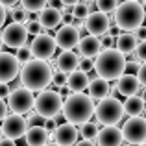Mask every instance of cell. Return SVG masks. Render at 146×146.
Masks as SVG:
<instances>
[{"mask_svg": "<svg viewBox=\"0 0 146 146\" xmlns=\"http://www.w3.org/2000/svg\"><path fill=\"white\" fill-rule=\"evenodd\" d=\"M54 80V70L50 67L48 61H41V59H32L30 63L22 65L21 70V85L24 89L32 91V93H41L46 91L48 85Z\"/></svg>", "mask_w": 146, "mask_h": 146, "instance_id": "1", "label": "cell"}, {"mask_svg": "<svg viewBox=\"0 0 146 146\" xmlns=\"http://www.w3.org/2000/svg\"><path fill=\"white\" fill-rule=\"evenodd\" d=\"M96 113V104L94 100L85 93H72L65 98L63 104V117L67 122L76 126H82L91 120V117Z\"/></svg>", "mask_w": 146, "mask_h": 146, "instance_id": "2", "label": "cell"}, {"mask_svg": "<svg viewBox=\"0 0 146 146\" xmlns=\"http://www.w3.org/2000/svg\"><path fill=\"white\" fill-rule=\"evenodd\" d=\"M128 68V59L122 52L117 48H104L94 59V72L100 78L107 80H118L120 76L126 74Z\"/></svg>", "mask_w": 146, "mask_h": 146, "instance_id": "3", "label": "cell"}, {"mask_svg": "<svg viewBox=\"0 0 146 146\" xmlns=\"http://www.w3.org/2000/svg\"><path fill=\"white\" fill-rule=\"evenodd\" d=\"M146 21L144 6L137 0H124L115 11V24L122 32H135Z\"/></svg>", "mask_w": 146, "mask_h": 146, "instance_id": "4", "label": "cell"}, {"mask_svg": "<svg viewBox=\"0 0 146 146\" xmlns=\"http://www.w3.org/2000/svg\"><path fill=\"white\" fill-rule=\"evenodd\" d=\"M126 115L124 111V102H120L118 98L109 96L106 100H100L96 104V120L102 126H117L122 120V117Z\"/></svg>", "mask_w": 146, "mask_h": 146, "instance_id": "5", "label": "cell"}, {"mask_svg": "<svg viewBox=\"0 0 146 146\" xmlns=\"http://www.w3.org/2000/svg\"><path fill=\"white\" fill-rule=\"evenodd\" d=\"M63 104H65V100L57 91L46 89L37 94L35 109L33 111L37 115H41L43 118H56L59 113H63Z\"/></svg>", "mask_w": 146, "mask_h": 146, "instance_id": "6", "label": "cell"}, {"mask_svg": "<svg viewBox=\"0 0 146 146\" xmlns=\"http://www.w3.org/2000/svg\"><path fill=\"white\" fill-rule=\"evenodd\" d=\"M35 100L37 96H33L32 91L19 87V89H13V93L9 94L7 106H9L11 113L15 115H28L32 109H35Z\"/></svg>", "mask_w": 146, "mask_h": 146, "instance_id": "7", "label": "cell"}, {"mask_svg": "<svg viewBox=\"0 0 146 146\" xmlns=\"http://www.w3.org/2000/svg\"><path fill=\"white\" fill-rule=\"evenodd\" d=\"M124 141L128 144L141 146L146 143V117H133L128 118L122 126Z\"/></svg>", "mask_w": 146, "mask_h": 146, "instance_id": "8", "label": "cell"}, {"mask_svg": "<svg viewBox=\"0 0 146 146\" xmlns=\"http://www.w3.org/2000/svg\"><path fill=\"white\" fill-rule=\"evenodd\" d=\"M28 28L22 22H9L7 26H4L2 32V43L6 44V48H22L26 46V41H28Z\"/></svg>", "mask_w": 146, "mask_h": 146, "instance_id": "9", "label": "cell"}, {"mask_svg": "<svg viewBox=\"0 0 146 146\" xmlns=\"http://www.w3.org/2000/svg\"><path fill=\"white\" fill-rule=\"evenodd\" d=\"M30 46H32V52H33V59L48 61L57 50V41L50 33H41V35L33 37Z\"/></svg>", "mask_w": 146, "mask_h": 146, "instance_id": "10", "label": "cell"}, {"mask_svg": "<svg viewBox=\"0 0 146 146\" xmlns=\"http://www.w3.org/2000/svg\"><path fill=\"white\" fill-rule=\"evenodd\" d=\"M28 129H30V124L22 115L11 113L6 120H2V133L7 139H13V141L22 139V137H26Z\"/></svg>", "mask_w": 146, "mask_h": 146, "instance_id": "11", "label": "cell"}, {"mask_svg": "<svg viewBox=\"0 0 146 146\" xmlns=\"http://www.w3.org/2000/svg\"><path fill=\"white\" fill-rule=\"evenodd\" d=\"M21 61L17 59V56L2 50L0 54V83H9L21 74Z\"/></svg>", "mask_w": 146, "mask_h": 146, "instance_id": "12", "label": "cell"}, {"mask_svg": "<svg viewBox=\"0 0 146 146\" xmlns=\"http://www.w3.org/2000/svg\"><path fill=\"white\" fill-rule=\"evenodd\" d=\"M85 30L91 33V35L102 37L106 33L111 32V21L107 17V13H102V11H93L89 17L85 19Z\"/></svg>", "mask_w": 146, "mask_h": 146, "instance_id": "13", "label": "cell"}, {"mask_svg": "<svg viewBox=\"0 0 146 146\" xmlns=\"http://www.w3.org/2000/svg\"><path fill=\"white\" fill-rule=\"evenodd\" d=\"M56 41H57V46L61 50H72V48H78L80 41H82V37H80V30L74 28L72 24H63L59 26V30L56 32Z\"/></svg>", "mask_w": 146, "mask_h": 146, "instance_id": "14", "label": "cell"}, {"mask_svg": "<svg viewBox=\"0 0 146 146\" xmlns=\"http://www.w3.org/2000/svg\"><path fill=\"white\" fill-rule=\"evenodd\" d=\"M78 137L82 135H80V129L76 128V124L65 122V124H59V128L54 131V143H57L59 146H76Z\"/></svg>", "mask_w": 146, "mask_h": 146, "instance_id": "15", "label": "cell"}, {"mask_svg": "<svg viewBox=\"0 0 146 146\" xmlns=\"http://www.w3.org/2000/svg\"><path fill=\"white\" fill-rule=\"evenodd\" d=\"M141 82L137 78V74H131V72H126L124 76L117 80L115 83V91L122 96L129 98V96H135V94H141Z\"/></svg>", "mask_w": 146, "mask_h": 146, "instance_id": "16", "label": "cell"}, {"mask_svg": "<svg viewBox=\"0 0 146 146\" xmlns=\"http://www.w3.org/2000/svg\"><path fill=\"white\" fill-rule=\"evenodd\" d=\"M80 59H82V57L76 52H72V50H63V52L56 57L57 72H63V74H72V72H76L78 67H80Z\"/></svg>", "mask_w": 146, "mask_h": 146, "instance_id": "17", "label": "cell"}, {"mask_svg": "<svg viewBox=\"0 0 146 146\" xmlns=\"http://www.w3.org/2000/svg\"><path fill=\"white\" fill-rule=\"evenodd\" d=\"M122 143H124V133L117 126H104L96 137L98 146H122Z\"/></svg>", "mask_w": 146, "mask_h": 146, "instance_id": "18", "label": "cell"}, {"mask_svg": "<svg viewBox=\"0 0 146 146\" xmlns=\"http://www.w3.org/2000/svg\"><path fill=\"white\" fill-rule=\"evenodd\" d=\"M104 50L102 46V41H100V37L96 35H85L82 37V41H80L78 44V52L82 57H85V59H96V56Z\"/></svg>", "mask_w": 146, "mask_h": 146, "instance_id": "19", "label": "cell"}, {"mask_svg": "<svg viewBox=\"0 0 146 146\" xmlns=\"http://www.w3.org/2000/svg\"><path fill=\"white\" fill-rule=\"evenodd\" d=\"M111 93H113V91H111L109 82H107V80H104V78H100V76H96V78L91 80L89 89H87V94H89L93 100H98V102H100V100L109 98Z\"/></svg>", "mask_w": 146, "mask_h": 146, "instance_id": "20", "label": "cell"}, {"mask_svg": "<svg viewBox=\"0 0 146 146\" xmlns=\"http://www.w3.org/2000/svg\"><path fill=\"white\" fill-rule=\"evenodd\" d=\"M37 21L43 24L44 30H54L59 24H63V11L54 9V7H46L37 15Z\"/></svg>", "mask_w": 146, "mask_h": 146, "instance_id": "21", "label": "cell"}, {"mask_svg": "<svg viewBox=\"0 0 146 146\" xmlns=\"http://www.w3.org/2000/svg\"><path fill=\"white\" fill-rule=\"evenodd\" d=\"M137 46H139V41H137V37L131 32H122L117 35L115 48L118 52H122L124 56H131L133 52H137Z\"/></svg>", "mask_w": 146, "mask_h": 146, "instance_id": "22", "label": "cell"}, {"mask_svg": "<svg viewBox=\"0 0 146 146\" xmlns=\"http://www.w3.org/2000/svg\"><path fill=\"white\" fill-rule=\"evenodd\" d=\"M24 139L28 146H46L50 141V131H46L44 126H32Z\"/></svg>", "mask_w": 146, "mask_h": 146, "instance_id": "23", "label": "cell"}, {"mask_svg": "<svg viewBox=\"0 0 146 146\" xmlns=\"http://www.w3.org/2000/svg\"><path fill=\"white\" fill-rule=\"evenodd\" d=\"M89 83H91V80L85 72L76 70V72H72V74H68L67 87H68L70 93H83L85 89H89Z\"/></svg>", "mask_w": 146, "mask_h": 146, "instance_id": "24", "label": "cell"}, {"mask_svg": "<svg viewBox=\"0 0 146 146\" xmlns=\"http://www.w3.org/2000/svg\"><path fill=\"white\" fill-rule=\"evenodd\" d=\"M124 111H126V115H128L129 118L141 117V115L146 111V102L143 100L141 94L129 96V98H126V102H124Z\"/></svg>", "mask_w": 146, "mask_h": 146, "instance_id": "25", "label": "cell"}, {"mask_svg": "<svg viewBox=\"0 0 146 146\" xmlns=\"http://www.w3.org/2000/svg\"><path fill=\"white\" fill-rule=\"evenodd\" d=\"M100 126H102V124H100L98 120L85 122V124L80 126V135H82L83 139H87V141H96V137L100 133Z\"/></svg>", "mask_w": 146, "mask_h": 146, "instance_id": "26", "label": "cell"}, {"mask_svg": "<svg viewBox=\"0 0 146 146\" xmlns=\"http://www.w3.org/2000/svg\"><path fill=\"white\" fill-rule=\"evenodd\" d=\"M21 6L28 13H41L48 7V0H21Z\"/></svg>", "mask_w": 146, "mask_h": 146, "instance_id": "27", "label": "cell"}, {"mask_svg": "<svg viewBox=\"0 0 146 146\" xmlns=\"http://www.w3.org/2000/svg\"><path fill=\"white\" fill-rule=\"evenodd\" d=\"M7 11H9L11 22H22V24H28L30 22V15L22 6L21 7H11V9H7Z\"/></svg>", "mask_w": 146, "mask_h": 146, "instance_id": "28", "label": "cell"}, {"mask_svg": "<svg viewBox=\"0 0 146 146\" xmlns=\"http://www.w3.org/2000/svg\"><path fill=\"white\" fill-rule=\"evenodd\" d=\"M72 15H74V19H80V21H85L87 17H89L93 11H91V6L87 2H78L74 7H72V11H70Z\"/></svg>", "mask_w": 146, "mask_h": 146, "instance_id": "29", "label": "cell"}, {"mask_svg": "<svg viewBox=\"0 0 146 146\" xmlns=\"http://www.w3.org/2000/svg\"><path fill=\"white\" fill-rule=\"evenodd\" d=\"M120 6L118 0H96V7L102 13H111V11H117V7Z\"/></svg>", "mask_w": 146, "mask_h": 146, "instance_id": "30", "label": "cell"}, {"mask_svg": "<svg viewBox=\"0 0 146 146\" xmlns=\"http://www.w3.org/2000/svg\"><path fill=\"white\" fill-rule=\"evenodd\" d=\"M15 56H17V59L21 61V65H26V63H30V61L33 59L32 46H22V48H19L17 52H15Z\"/></svg>", "mask_w": 146, "mask_h": 146, "instance_id": "31", "label": "cell"}, {"mask_svg": "<svg viewBox=\"0 0 146 146\" xmlns=\"http://www.w3.org/2000/svg\"><path fill=\"white\" fill-rule=\"evenodd\" d=\"M52 83H54V87H56V91L67 87V83H68V74H63V72H54Z\"/></svg>", "mask_w": 146, "mask_h": 146, "instance_id": "32", "label": "cell"}, {"mask_svg": "<svg viewBox=\"0 0 146 146\" xmlns=\"http://www.w3.org/2000/svg\"><path fill=\"white\" fill-rule=\"evenodd\" d=\"M26 28H28V32H30V35H33V37H37V35H41V33H44V28H43V24H41L39 21H30L28 24H26Z\"/></svg>", "mask_w": 146, "mask_h": 146, "instance_id": "33", "label": "cell"}, {"mask_svg": "<svg viewBox=\"0 0 146 146\" xmlns=\"http://www.w3.org/2000/svg\"><path fill=\"white\" fill-rule=\"evenodd\" d=\"M78 70H82V72H91V70H94V61L93 59H85V57H82L80 59V67H78Z\"/></svg>", "mask_w": 146, "mask_h": 146, "instance_id": "34", "label": "cell"}, {"mask_svg": "<svg viewBox=\"0 0 146 146\" xmlns=\"http://www.w3.org/2000/svg\"><path fill=\"white\" fill-rule=\"evenodd\" d=\"M100 41H102L104 48H115V41H117V37H113V33H106V35L100 37Z\"/></svg>", "mask_w": 146, "mask_h": 146, "instance_id": "35", "label": "cell"}, {"mask_svg": "<svg viewBox=\"0 0 146 146\" xmlns=\"http://www.w3.org/2000/svg\"><path fill=\"white\" fill-rule=\"evenodd\" d=\"M135 57L139 61H143V63H146V41H144V43H139L137 52H135Z\"/></svg>", "mask_w": 146, "mask_h": 146, "instance_id": "36", "label": "cell"}, {"mask_svg": "<svg viewBox=\"0 0 146 146\" xmlns=\"http://www.w3.org/2000/svg\"><path fill=\"white\" fill-rule=\"evenodd\" d=\"M11 93H13V91L9 89V83H0V98L2 100H7Z\"/></svg>", "mask_w": 146, "mask_h": 146, "instance_id": "37", "label": "cell"}, {"mask_svg": "<svg viewBox=\"0 0 146 146\" xmlns=\"http://www.w3.org/2000/svg\"><path fill=\"white\" fill-rule=\"evenodd\" d=\"M137 78H139V82H141V85L146 89V63L141 65V68H139V72H137Z\"/></svg>", "mask_w": 146, "mask_h": 146, "instance_id": "38", "label": "cell"}, {"mask_svg": "<svg viewBox=\"0 0 146 146\" xmlns=\"http://www.w3.org/2000/svg\"><path fill=\"white\" fill-rule=\"evenodd\" d=\"M133 35L137 37V41H139V43H144V41H146V24L141 26L139 30H135V32H133Z\"/></svg>", "mask_w": 146, "mask_h": 146, "instance_id": "39", "label": "cell"}, {"mask_svg": "<svg viewBox=\"0 0 146 146\" xmlns=\"http://www.w3.org/2000/svg\"><path fill=\"white\" fill-rule=\"evenodd\" d=\"M44 128H46V131H50V133H54L57 128H59V124H57L54 118H46V122H44Z\"/></svg>", "mask_w": 146, "mask_h": 146, "instance_id": "40", "label": "cell"}, {"mask_svg": "<svg viewBox=\"0 0 146 146\" xmlns=\"http://www.w3.org/2000/svg\"><path fill=\"white\" fill-rule=\"evenodd\" d=\"M63 0H48V7H54V9H63Z\"/></svg>", "mask_w": 146, "mask_h": 146, "instance_id": "41", "label": "cell"}, {"mask_svg": "<svg viewBox=\"0 0 146 146\" xmlns=\"http://www.w3.org/2000/svg\"><path fill=\"white\" fill-rule=\"evenodd\" d=\"M19 2H21V0H2V6L7 7V9H11V7H17Z\"/></svg>", "mask_w": 146, "mask_h": 146, "instance_id": "42", "label": "cell"}, {"mask_svg": "<svg viewBox=\"0 0 146 146\" xmlns=\"http://www.w3.org/2000/svg\"><path fill=\"white\" fill-rule=\"evenodd\" d=\"M0 146H17V141L7 139V137H2V141H0Z\"/></svg>", "mask_w": 146, "mask_h": 146, "instance_id": "43", "label": "cell"}, {"mask_svg": "<svg viewBox=\"0 0 146 146\" xmlns=\"http://www.w3.org/2000/svg\"><path fill=\"white\" fill-rule=\"evenodd\" d=\"M76 146H98L94 141H87V139H82V141H78V144Z\"/></svg>", "mask_w": 146, "mask_h": 146, "instance_id": "44", "label": "cell"}, {"mask_svg": "<svg viewBox=\"0 0 146 146\" xmlns=\"http://www.w3.org/2000/svg\"><path fill=\"white\" fill-rule=\"evenodd\" d=\"M78 2H80V0H63V4H65V6H68V7H74Z\"/></svg>", "mask_w": 146, "mask_h": 146, "instance_id": "45", "label": "cell"}, {"mask_svg": "<svg viewBox=\"0 0 146 146\" xmlns=\"http://www.w3.org/2000/svg\"><path fill=\"white\" fill-rule=\"evenodd\" d=\"M141 96H143V100L146 102V89H144V91H141Z\"/></svg>", "mask_w": 146, "mask_h": 146, "instance_id": "46", "label": "cell"}, {"mask_svg": "<svg viewBox=\"0 0 146 146\" xmlns=\"http://www.w3.org/2000/svg\"><path fill=\"white\" fill-rule=\"evenodd\" d=\"M83 2H87V4H89V6H91V4H93V2L96 4V0H83Z\"/></svg>", "mask_w": 146, "mask_h": 146, "instance_id": "47", "label": "cell"}, {"mask_svg": "<svg viewBox=\"0 0 146 146\" xmlns=\"http://www.w3.org/2000/svg\"><path fill=\"white\" fill-rule=\"evenodd\" d=\"M46 146H59V144H57V143H48Z\"/></svg>", "mask_w": 146, "mask_h": 146, "instance_id": "48", "label": "cell"}, {"mask_svg": "<svg viewBox=\"0 0 146 146\" xmlns=\"http://www.w3.org/2000/svg\"><path fill=\"white\" fill-rule=\"evenodd\" d=\"M141 146H146V143H144V144H141Z\"/></svg>", "mask_w": 146, "mask_h": 146, "instance_id": "49", "label": "cell"}, {"mask_svg": "<svg viewBox=\"0 0 146 146\" xmlns=\"http://www.w3.org/2000/svg\"><path fill=\"white\" fill-rule=\"evenodd\" d=\"M137 2H139V0H137Z\"/></svg>", "mask_w": 146, "mask_h": 146, "instance_id": "50", "label": "cell"}]
</instances>
